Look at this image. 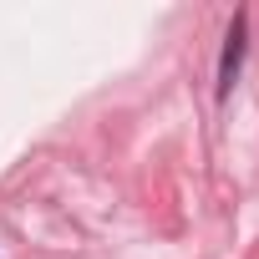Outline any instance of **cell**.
<instances>
[{"label":"cell","mask_w":259,"mask_h":259,"mask_svg":"<svg viewBox=\"0 0 259 259\" xmlns=\"http://www.w3.org/2000/svg\"><path fill=\"white\" fill-rule=\"evenodd\" d=\"M239 56H244V21H234V31H229V46H224V66H219V92H229V87H234Z\"/></svg>","instance_id":"obj_1"}]
</instances>
